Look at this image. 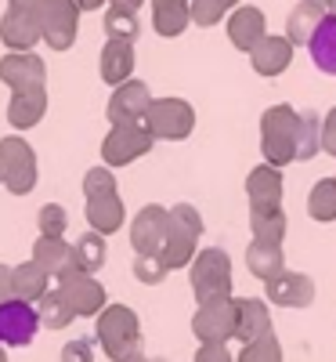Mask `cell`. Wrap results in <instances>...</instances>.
<instances>
[{
  "label": "cell",
  "instance_id": "1",
  "mask_svg": "<svg viewBox=\"0 0 336 362\" xmlns=\"http://www.w3.org/2000/svg\"><path fill=\"white\" fill-rule=\"evenodd\" d=\"M95 341L102 344V351L112 362H131L134 355H141V322H138V312L127 308V305H105L98 312Z\"/></svg>",
  "mask_w": 336,
  "mask_h": 362
},
{
  "label": "cell",
  "instance_id": "2",
  "mask_svg": "<svg viewBox=\"0 0 336 362\" xmlns=\"http://www.w3.org/2000/svg\"><path fill=\"white\" fill-rule=\"evenodd\" d=\"M296 127L300 112L293 105H271L260 116V153L271 167H286L296 160Z\"/></svg>",
  "mask_w": 336,
  "mask_h": 362
},
{
  "label": "cell",
  "instance_id": "3",
  "mask_svg": "<svg viewBox=\"0 0 336 362\" xmlns=\"http://www.w3.org/2000/svg\"><path fill=\"white\" fill-rule=\"evenodd\" d=\"M199 235H203V214L192 203H177L170 206V232H167V247L163 261L167 268H188L199 254Z\"/></svg>",
  "mask_w": 336,
  "mask_h": 362
},
{
  "label": "cell",
  "instance_id": "4",
  "mask_svg": "<svg viewBox=\"0 0 336 362\" xmlns=\"http://www.w3.org/2000/svg\"><path fill=\"white\" fill-rule=\"evenodd\" d=\"M37 153L33 145L18 134L0 138V177L11 196H29L37 189Z\"/></svg>",
  "mask_w": 336,
  "mask_h": 362
},
{
  "label": "cell",
  "instance_id": "5",
  "mask_svg": "<svg viewBox=\"0 0 336 362\" xmlns=\"http://www.w3.org/2000/svg\"><path fill=\"white\" fill-rule=\"evenodd\" d=\"M192 293L196 300H213V297H232V257L221 247H206L192 261Z\"/></svg>",
  "mask_w": 336,
  "mask_h": 362
},
{
  "label": "cell",
  "instance_id": "6",
  "mask_svg": "<svg viewBox=\"0 0 336 362\" xmlns=\"http://www.w3.org/2000/svg\"><path fill=\"white\" fill-rule=\"evenodd\" d=\"M145 127L156 141H185L196 127V109L185 98H152L145 112Z\"/></svg>",
  "mask_w": 336,
  "mask_h": 362
},
{
  "label": "cell",
  "instance_id": "7",
  "mask_svg": "<svg viewBox=\"0 0 336 362\" xmlns=\"http://www.w3.org/2000/svg\"><path fill=\"white\" fill-rule=\"evenodd\" d=\"M152 145H156V138H152V131L145 124H112V131L102 141V163L127 167V163L148 156Z\"/></svg>",
  "mask_w": 336,
  "mask_h": 362
},
{
  "label": "cell",
  "instance_id": "8",
  "mask_svg": "<svg viewBox=\"0 0 336 362\" xmlns=\"http://www.w3.org/2000/svg\"><path fill=\"white\" fill-rule=\"evenodd\" d=\"M192 334L203 344H224L235 337V297L203 300L192 315Z\"/></svg>",
  "mask_w": 336,
  "mask_h": 362
},
{
  "label": "cell",
  "instance_id": "9",
  "mask_svg": "<svg viewBox=\"0 0 336 362\" xmlns=\"http://www.w3.org/2000/svg\"><path fill=\"white\" fill-rule=\"evenodd\" d=\"M80 29V4L76 0H47L40 8V33L51 51H69Z\"/></svg>",
  "mask_w": 336,
  "mask_h": 362
},
{
  "label": "cell",
  "instance_id": "10",
  "mask_svg": "<svg viewBox=\"0 0 336 362\" xmlns=\"http://www.w3.org/2000/svg\"><path fill=\"white\" fill-rule=\"evenodd\" d=\"M37 329H40L37 305H25L18 297L0 305V348H29L37 341Z\"/></svg>",
  "mask_w": 336,
  "mask_h": 362
},
{
  "label": "cell",
  "instance_id": "11",
  "mask_svg": "<svg viewBox=\"0 0 336 362\" xmlns=\"http://www.w3.org/2000/svg\"><path fill=\"white\" fill-rule=\"evenodd\" d=\"M167 232H170V210L160 206V203L141 206L134 214V221H131V247H134V254H163Z\"/></svg>",
  "mask_w": 336,
  "mask_h": 362
},
{
  "label": "cell",
  "instance_id": "12",
  "mask_svg": "<svg viewBox=\"0 0 336 362\" xmlns=\"http://www.w3.org/2000/svg\"><path fill=\"white\" fill-rule=\"evenodd\" d=\"M152 105V90L148 83L141 80H127V83H119L112 87V98H109V124H145V112Z\"/></svg>",
  "mask_w": 336,
  "mask_h": 362
},
{
  "label": "cell",
  "instance_id": "13",
  "mask_svg": "<svg viewBox=\"0 0 336 362\" xmlns=\"http://www.w3.org/2000/svg\"><path fill=\"white\" fill-rule=\"evenodd\" d=\"M47 80L44 58L33 51H8L0 58V83H8L11 90H37Z\"/></svg>",
  "mask_w": 336,
  "mask_h": 362
},
{
  "label": "cell",
  "instance_id": "14",
  "mask_svg": "<svg viewBox=\"0 0 336 362\" xmlns=\"http://www.w3.org/2000/svg\"><path fill=\"white\" fill-rule=\"evenodd\" d=\"M58 290H62V297L73 305V312L76 315H98L102 308H105V286L90 276V272H80V268H73L69 276H62L58 279Z\"/></svg>",
  "mask_w": 336,
  "mask_h": 362
},
{
  "label": "cell",
  "instance_id": "15",
  "mask_svg": "<svg viewBox=\"0 0 336 362\" xmlns=\"http://www.w3.org/2000/svg\"><path fill=\"white\" fill-rule=\"evenodd\" d=\"M44 40L40 33V11H25V8H11L0 18V44L8 51H33Z\"/></svg>",
  "mask_w": 336,
  "mask_h": 362
},
{
  "label": "cell",
  "instance_id": "16",
  "mask_svg": "<svg viewBox=\"0 0 336 362\" xmlns=\"http://www.w3.org/2000/svg\"><path fill=\"white\" fill-rule=\"evenodd\" d=\"M264 293L279 308H308L315 300V279L304 272H279L275 279H264Z\"/></svg>",
  "mask_w": 336,
  "mask_h": 362
},
{
  "label": "cell",
  "instance_id": "17",
  "mask_svg": "<svg viewBox=\"0 0 336 362\" xmlns=\"http://www.w3.org/2000/svg\"><path fill=\"white\" fill-rule=\"evenodd\" d=\"M275 334L271 326V312L260 297H235V341L253 344L260 337Z\"/></svg>",
  "mask_w": 336,
  "mask_h": 362
},
{
  "label": "cell",
  "instance_id": "18",
  "mask_svg": "<svg viewBox=\"0 0 336 362\" xmlns=\"http://www.w3.org/2000/svg\"><path fill=\"white\" fill-rule=\"evenodd\" d=\"M246 196L250 210H279L282 206V170L279 167H253L246 174Z\"/></svg>",
  "mask_w": 336,
  "mask_h": 362
},
{
  "label": "cell",
  "instance_id": "19",
  "mask_svg": "<svg viewBox=\"0 0 336 362\" xmlns=\"http://www.w3.org/2000/svg\"><path fill=\"white\" fill-rule=\"evenodd\" d=\"M33 261L47 272L51 279H62V276H69V272L76 268L73 243H66V235H37Z\"/></svg>",
  "mask_w": 336,
  "mask_h": 362
},
{
  "label": "cell",
  "instance_id": "20",
  "mask_svg": "<svg viewBox=\"0 0 336 362\" xmlns=\"http://www.w3.org/2000/svg\"><path fill=\"white\" fill-rule=\"evenodd\" d=\"M47 112V90H11V102H8V124L15 131H29L37 127Z\"/></svg>",
  "mask_w": 336,
  "mask_h": 362
},
{
  "label": "cell",
  "instance_id": "21",
  "mask_svg": "<svg viewBox=\"0 0 336 362\" xmlns=\"http://www.w3.org/2000/svg\"><path fill=\"white\" fill-rule=\"evenodd\" d=\"M228 37L239 51H253L264 37H268V25H264V15L260 8H235L232 18H228Z\"/></svg>",
  "mask_w": 336,
  "mask_h": 362
},
{
  "label": "cell",
  "instance_id": "22",
  "mask_svg": "<svg viewBox=\"0 0 336 362\" xmlns=\"http://www.w3.org/2000/svg\"><path fill=\"white\" fill-rule=\"evenodd\" d=\"M250 62L260 76H279L289 69L293 62V44L289 37H264L253 51H250Z\"/></svg>",
  "mask_w": 336,
  "mask_h": 362
},
{
  "label": "cell",
  "instance_id": "23",
  "mask_svg": "<svg viewBox=\"0 0 336 362\" xmlns=\"http://www.w3.org/2000/svg\"><path fill=\"white\" fill-rule=\"evenodd\" d=\"M98 69H102V80H105L109 87L127 83L131 73H134V44H131V40H109V44L102 47Z\"/></svg>",
  "mask_w": 336,
  "mask_h": 362
},
{
  "label": "cell",
  "instance_id": "24",
  "mask_svg": "<svg viewBox=\"0 0 336 362\" xmlns=\"http://www.w3.org/2000/svg\"><path fill=\"white\" fill-rule=\"evenodd\" d=\"M83 214H87V225L95 228V232L112 235V232L124 228V221H127V206H124V199H119V192H116V196H98V199H87Z\"/></svg>",
  "mask_w": 336,
  "mask_h": 362
},
{
  "label": "cell",
  "instance_id": "25",
  "mask_svg": "<svg viewBox=\"0 0 336 362\" xmlns=\"http://www.w3.org/2000/svg\"><path fill=\"white\" fill-rule=\"evenodd\" d=\"M192 22V0H152V25L160 37H181Z\"/></svg>",
  "mask_w": 336,
  "mask_h": 362
},
{
  "label": "cell",
  "instance_id": "26",
  "mask_svg": "<svg viewBox=\"0 0 336 362\" xmlns=\"http://www.w3.org/2000/svg\"><path fill=\"white\" fill-rule=\"evenodd\" d=\"M308 51H311V62H315L325 76H336V15H332V11L318 22L315 37L308 40Z\"/></svg>",
  "mask_w": 336,
  "mask_h": 362
},
{
  "label": "cell",
  "instance_id": "27",
  "mask_svg": "<svg viewBox=\"0 0 336 362\" xmlns=\"http://www.w3.org/2000/svg\"><path fill=\"white\" fill-rule=\"evenodd\" d=\"M51 290V276L29 257L22 264H15V297L25 300V305H37V300Z\"/></svg>",
  "mask_w": 336,
  "mask_h": 362
},
{
  "label": "cell",
  "instance_id": "28",
  "mask_svg": "<svg viewBox=\"0 0 336 362\" xmlns=\"http://www.w3.org/2000/svg\"><path fill=\"white\" fill-rule=\"evenodd\" d=\"M322 18H325L322 4H315V0H300V4L289 11V22H286L289 44H308V40L315 37V29H318Z\"/></svg>",
  "mask_w": 336,
  "mask_h": 362
},
{
  "label": "cell",
  "instance_id": "29",
  "mask_svg": "<svg viewBox=\"0 0 336 362\" xmlns=\"http://www.w3.org/2000/svg\"><path fill=\"white\" fill-rule=\"evenodd\" d=\"M246 268L257 279H275L286 268V254H282L279 243H260V239H253L250 250H246Z\"/></svg>",
  "mask_w": 336,
  "mask_h": 362
},
{
  "label": "cell",
  "instance_id": "30",
  "mask_svg": "<svg viewBox=\"0 0 336 362\" xmlns=\"http://www.w3.org/2000/svg\"><path fill=\"white\" fill-rule=\"evenodd\" d=\"M37 312H40V326H44V329H66V326H73V319H80L58 286L47 290V293L37 300Z\"/></svg>",
  "mask_w": 336,
  "mask_h": 362
},
{
  "label": "cell",
  "instance_id": "31",
  "mask_svg": "<svg viewBox=\"0 0 336 362\" xmlns=\"http://www.w3.org/2000/svg\"><path fill=\"white\" fill-rule=\"evenodd\" d=\"M73 257H76V268L80 272H102V264H105V257H109V250H105V235L102 232H95V228H87L76 243H73Z\"/></svg>",
  "mask_w": 336,
  "mask_h": 362
},
{
  "label": "cell",
  "instance_id": "32",
  "mask_svg": "<svg viewBox=\"0 0 336 362\" xmlns=\"http://www.w3.org/2000/svg\"><path fill=\"white\" fill-rule=\"evenodd\" d=\"M318 153H322V119L315 109H304L296 127V160H315Z\"/></svg>",
  "mask_w": 336,
  "mask_h": 362
},
{
  "label": "cell",
  "instance_id": "33",
  "mask_svg": "<svg viewBox=\"0 0 336 362\" xmlns=\"http://www.w3.org/2000/svg\"><path fill=\"white\" fill-rule=\"evenodd\" d=\"M105 33H109V40H138V33H141V25H138V11L134 8H124V4H109V11H105Z\"/></svg>",
  "mask_w": 336,
  "mask_h": 362
},
{
  "label": "cell",
  "instance_id": "34",
  "mask_svg": "<svg viewBox=\"0 0 336 362\" xmlns=\"http://www.w3.org/2000/svg\"><path fill=\"white\" fill-rule=\"evenodd\" d=\"M250 232L253 239H260V243H279L286 239V214L282 206L279 210H250Z\"/></svg>",
  "mask_w": 336,
  "mask_h": 362
},
{
  "label": "cell",
  "instance_id": "35",
  "mask_svg": "<svg viewBox=\"0 0 336 362\" xmlns=\"http://www.w3.org/2000/svg\"><path fill=\"white\" fill-rule=\"evenodd\" d=\"M308 214L315 221H336V177H322L308 196Z\"/></svg>",
  "mask_w": 336,
  "mask_h": 362
},
{
  "label": "cell",
  "instance_id": "36",
  "mask_svg": "<svg viewBox=\"0 0 336 362\" xmlns=\"http://www.w3.org/2000/svg\"><path fill=\"white\" fill-rule=\"evenodd\" d=\"M134 279L138 283H145V286H160L163 279H167V261H163V254H134Z\"/></svg>",
  "mask_w": 336,
  "mask_h": 362
},
{
  "label": "cell",
  "instance_id": "37",
  "mask_svg": "<svg viewBox=\"0 0 336 362\" xmlns=\"http://www.w3.org/2000/svg\"><path fill=\"white\" fill-rule=\"evenodd\" d=\"M116 174L112 167H90L83 174V196L87 199H98V196H116Z\"/></svg>",
  "mask_w": 336,
  "mask_h": 362
},
{
  "label": "cell",
  "instance_id": "38",
  "mask_svg": "<svg viewBox=\"0 0 336 362\" xmlns=\"http://www.w3.org/2000/svg\"><path fill=\"white\" fill-rule=\"evenodd\" d=\"M239 362H282V344H279V337L268 334V337H260V341H253V344H242Z\"/></svg>",
  "mask_w": 336,
  "mask_h": 362
},
{
  "label": "cell",
  "instance_id": "39",
  "mask_svg": "<svg viewBox=\"0 0 336 362\" xmlns=\"http://www.w3.org/2000/svg\"><path fill=\"white\" fill-rule=\"evenodd\" d=\"M239 0H192V22L196 25H217Z\"/></svg>",
  "mask_w": 336,
  "mask_h": 362
},
{
  "label": "cell",
  "instance_id": "40",
  "mask_svg": "<svg viewBox=\"0 0 336 362\" xmlns=\"http://www.w3.org/2000/svg\"><path fill=\"white\" fill-rule=\"evenodd\" d=\"M37 225H40V235H66L69 228V210L62 203H44L40 214H37Z\"/></svg>",
  "mask_w": 336,
  "mask_h": 362
},
{
  "label": "cell",
  "instance_id": "41",
  "mask_svg": "<svg viewBox=\"0 0 336 362\" xmlns=\"http://www.w3.org/2000/svg\"><path fill=\"white\" fill-rule=\"evenodd\" d=\"M62 362H95V341L90 337H76L62 348Z\"/></svg>",
  "mask_w": 336,
  "mask_h": 362
},
{
  "label": "cell",
  "instance_id": "42",
  "mask_svg": "<svg viewBox=\"0 0 336 362\" xmlns=\"http://www.w3.org/2000/svg\"><path fill=\"white\" fill-rule=\"evenodd\" d=\"M196 362H235V358H232L228 344H199Z\"/></svg>",
  "mask_w": 336,
  "mask_h": 362
},
{
  "label": "cell",
  "instance_id": "43",
  "mask_svg": "<svg viewBox=\"0 0 336 362\" xmlns=\"http://www.w3.org/2000/svg\"><path fill=\"white\" fill-rule=\"evenodd\" d=\"M322 148L329 156H336V109L322 119Z\"/></svg>",
  "mask_w": 336,
  "mask_h": 362
},
{
  "label": "cell",
  "instance_id": "44",
  "mask_svg": "<svg viewBox=\"0 0 336 362\" xmlns=\"http://www.w3.org/2000/svg\"><path fill=\"white\" fill-rule=\"evenodd\" d=\"M15 297V268L11 264H0V305Z\"/></svg>",
  "mask_w": 336,
  "mask_h": 362
},
{
  "label": "cell",
  "instance_id": "45",
  "mask_svg": "<svg viewBox=\"0 0 336 362\" xmlns=\"http://www.w3.org/2000/svg\"><path fill=\"white\" fill-rule=\"evenodd\" d=\"M8 4H11V8H25V11H40L47 0H8Z\"/></svg>",
  "mask_w": 336,
  "mask_h": 362
},
{
  "label": "cell",
  "instance_id": "46",
  "mask_svg": "<svg viewBox=\"0 0 336 362\" xmlns=\"http://www.w3.org/2000/svg\"><path fill=\"white\" fill-rule=\"evenodd\" d=\"M76 4H80V11H98V8L112 4V0H76Z\"/></svg>",
  "mask_w": 336,
  "mask_h": 362
},
{
  "label": "cell",
  "instance_id": "47",
  "mask_svg": "<svg viewBox=\"0 0 336 362\" xmlns=\"http://www.w3.org/2000/svg\"><path fill=\"white\" fill-rule=\"evenodd\" d=\"M116 4H124V8H134V11H138V8L145 4V0H116Z\"/></svg>",
  "mask_w": 336,
  "mask_h": 362
},
{
  "label": "cell",
  "instance_id": "48",
  "mask_svg": "<svg viewBox=\"0 0 336 362\" xmlns=\"http://www.w3.org/2000/svg\"><path fill=\"white\" fill-rule=\"evenodd\" d=\"M131 362H152V358H145V355H134V358H131Z\"/></svg>",
  "mask_w": 336,
  "mask_h": 362
},
{
  "label": "cell",
  "instance_id": "49",
  "mask_svg": "<svg viewBox=\"0 0 336 362\" xmlns=\"http://www.w3.org/2000/svg\"><path fill=\"white\" fill-rule=\"evenodd\" d=\"M0 362H8V348H0Z\"/></svg>",
  "mask_w": 336,
  "mask_h": 362
},
{
  "label": "cell",
  "instance_id": "50",
  "mask_svg": "<svg viewBox=\"0 0 336 362\" xmlns=\"http://www.w3.org/2000/svg\"><path fill=\"white\" fill-rule=\"evenodd\" d=\"M329 11H332V15H336V0H329Z\"/></svg>",
  "mask_w": 336,
  "mask_h": 362
},
{
  "label": "cell",
  "instance_id": "51",
  "mask_svg": "<svg viewBox=\"0 0 336 362\" xmlns=\"http://www.w3.org/2000/svg\"><path fill=\"white\" fill-rule=\"evenodd\" d=\"M152 362H170V358H152Z\"/></svg>",
  "mask_w": 336,
  "mask_h": 362
},
{
  "label": "cell",
  "instance_id": "52",
  "mask_svg": "<svg viewBox=\"0 0 336 362\" xmlns=\"http://www.w3.org/2000/svg\"><path fill=\"white\" fill-rule=\"evenodd\" d=\"M315 4H329V0H315Z\"/></svg>",
  "mask_w": 336,
  "mask_h": 362
},
{
  "label": "cell",
  "instance_id": "53",
  "mask_svg": "<svg viewBox=\"0 0 336 362\" xmlns=\"http://www.w3.org/2000/svg\"><path fill=\"white\" fill-rule=\"evenodd\" d=\"M0 185H4V177H0Z\"/></svg>",
  "mask_w": 336,
  "mask_h": 362
},
{
  "label": "cell",
  "instance_id": "54",
  "mask_svg": "<svg viewBox=\"0 0 336 362\" xmlns=\"http://www.w3.org/2000/svg\"><path fill=\"white\" fill-rule=\"evenodd\" d=\"M332 177H336V174H332Z\"/></svg>",
  "mask_w": 336,
  "mask_h": 362
}]
</instances>
